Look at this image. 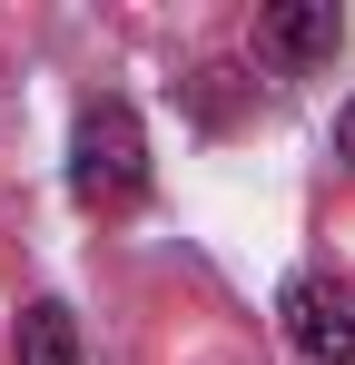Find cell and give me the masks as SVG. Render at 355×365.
Segmentation results:
<instances>
[{"instance_id":"6da1fadb","label":"cell","mask_w":355,"mask_h":365,"mask_svg":"<svg viewBox=\"0 0 355 365\" xmlns=\"http://www.w3.org/2000/svg\"><path fill=\"white\" fill-rule=\"evenodd\" d=\"M69 187L89 207H128L148 187V128H138L128 99H89L79 109V128H69Z\"/></svg>"},{"instance_id":"7a4b0ae2","label":"cell","mask_w":355,"mask_h":365,"mask_svg":"<svg viewBox=\"0 0 355 365\" xmlns=\"http://www.w3.org/2000/svg\"><path fill=\"white\" fill-rule=\"evenodd\" d=\"M277 326H287V346H296L306 365H355V277H336V267L287 277Z\"/></svg>"},{"instance_id":"3957f363","label":"cell","mask_w":355,"mask_h":365,"mask_svg":"<svg viewBox=\"0 0 355 365\" xmlns=\"http://www.w3.org/2000/svg\"><path fill=\"white\" fill-rule=\"evenodd\" d=\"M336 40H346V10H336V0H287V10H257V60H277V69L336 60Z\"/></svg>"},{"instance_id":"277c9868","label":"cell","mask_w":355,"mask_h":365,"mask_svg":"<svg viewBox=\"0 0 355 365\" xmlns=\"http://www.w3.org/2000/svg\"><path fill=\"white\" fill-rule=\"evenodd\" d=\"M20 365H79V316L59 297L20 306Z\"/></svg>"},{"instance_id":"5b68a950","label":"cell","mask_w":355,"mask_h":365,"mask_svg":"<svg viewBox=\"0 0 355 365\" xmlns=\"http://www.w3.org/2000/svg\"><path fill=\"white\" fill-rule=\"evenodd\" d=\"M336 158L355 168V99H346V119H336Z\"/></svg>"}]
</instances>
